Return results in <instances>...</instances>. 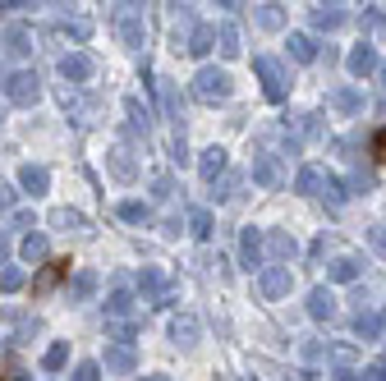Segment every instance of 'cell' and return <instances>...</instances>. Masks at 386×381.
Wrapping results in <instances>:
<instances>
[{
    "label": "cell",
    "instance_id": "1",
    "mask_svg": "<svg viewBox=\"0 0 386 381\" xmlns=\"http://www.w3.org/2000/svg\"><path fill=\"white\" fill-rule=\"evenodd\" d=\"M226 92H230V78L221 74V70H202L198 78H193V96L198 101H226Z\"/></svg>",
    "mask_w": 386,
    "mask_h": 381
},
{
    "label": "cell",
    "instance_id": "2",
    "mask_svg": "<svg viewBox=\"0 0 386 381\" xmlns=\"http://www.w3.org/2000/svg\"><path fill=\"white\" fill-rule=\"evenodd\" d=\"M5 96H9V106H33L37 96H42V87H37V74H28V70L9 74V83H5Z\"/></svg>",
    "mask_w": 386,
    "mask_h": 381
},
{
    "label": "cell",
    "instance_id": "3",
    "mask_svg": "<svg viewBox=\"0 0 386 381\" xmlns=\"http://www.w3.org/2000/svg\"><path fill=\"white\" fill-rule=\"evenodd\" d=\"M70 271H74V262H70V258H51V262L42 267V276L33 280V294H46V289H55L60 280H70Z\"/></svg>",
    "mask_w": 386,
    "mask_h": 381
},
{
    "label": "cell",
    "instance_id": "4",
    "mask_svg": "<svg viewBox=\"0 0 386 381\" xmlns=\"http://www.w3.org/2000/svg\"><path fill=\"white\" fill-rule=\"evenodd\" d=\"M92 70H96V65H92V55H88V51H70V55L60 60V74L70 78V83H88Z\"/></svg>",
    "mask_w": 386,
    "mask_h": 381
},
{
    "label": "cell",
    "instance_id": "5",
    "mask_svg": "<svg viewBox=\"0 0 386 381\" xmlns=\"http://www.w3.org/2000/svg\"><path fill=\"white\" fill-rule=\"evenodd\" d=\"M138 368V358H133V349L129 345H115V349H106V372H133Z\"/></svg>",
    "mask_w": 386,
    "mask_h": 381
},
{
    "label": "cell",
    "instance_id": "6",
    "mask_svg": "<svg viewBox=\"0 0 386 381\" xmlns=\"http://www.w3.org/2000/svg\"><path fill=\"white\" fill-rule=\"evenodd\" d=\"M18 184H23V189L37 198V193H46V189H51V175H46L42 165H23V170H18Z\"/></svg>",
    "mask_w": 386,
    "mask_h": 381
},
{
    "label": "cell",
    "instance_id": "7",
    "mask_svg": "<svg viewBox=\"0 0 386 381\" xmlns=\"http://www.w3.org/2000/svg\"><path fill=\"white\" fill-rule=\"evenodd\" d=\"M198 170H202V180H216V175L226 170V152H221V148L202 152V165H198Z\"/></svg>",
    "mask_w": 386,
    "mask_h": 381
},
{
    "label": "cell",
    "instance_id": "8",
    "mask_svg": "<svg viewBox=\"0 0 386 381\" xmlns=\"http://www.w3.org/2000/svg\"><path fill=\"white\" fill-rule=\"evenodd\" d=\"M18 258H23V262H46V239H42V234H28L23 248H18Z\"/></svg>",
    "mask_w": 386,
    "mask_h": 381
},
{
    "label": "cell",
    "instance_id": "9",
    "mask_svg": "<svg viewBox=\"0 0 386 381\" xmlns=\"http://www.w3.org/2000/svg\"><path fill=\"white\" fill-rule=\"evenodd\" d=\"M120 37H124V46H143V23L133 14H120Z\"/></svg>",
    "mask_w": 386,
    "mask_h": 381
},
{
    "label": "cell",
    "instance_id": "10",
    "mask_svg": "<svg viewBox=\"0 0 386 381\" xmlns=\"http://www.w3.org/2000/svg\"><path fill=\"white\" fill-rule=\"evenodd\" d=\"M5 42H9V51H14V55H28V51H33V37H28V28H9V33H5Z\"/></svg>",
    "mask_w": 386,
    "mask_h": 381
},
{
    "label": "cell",
    "instance_id": "11",
    "mask_svg": "<svg viewBox=\"0 0 386 381\" xmlns=\"http://www.w3.org/2000/svg\"><path fill=\"white\" fill-rule=\"evenodd\" d=\"M111 175H115V180H133V161H129V152H124V148L111 152Z\"/></svg>",
    "mask_w": 386,
    "mask_h": 381
},
{
    "label": "cell",
    "instance_id": "12",
    "mask_svg": "<svg viewBox=\"0 0 386 381\" xmlns=\"http://www.w3.org/2000/svg\"><path fill=\"white\" fill-rule=\"evenodd\" d=\"M211 42H216V33H211V28H193L189 51H193V55H207V51H211Z\"/></svg>",
    "mask_w": 386,
    "mask_h": 381
},
{
    "label": "cell",
    "instance_id": "13",
    "mask_svg": "<svg viewBox=\"0 0 386 381\" xmlns=\"http://www.w3.org/2000/svg\"><path fill=\"white\" fill-rule=\"evenodd\" d=\"M65 358H70V345H51V349L42 354V368H46V372H60Z\"/></svg>",
    "mask_w": 386,
    "mask_h": 381
},
{
    "label": "cell",
    "instance_id": "14",
    "mask_svg": "<svg viewBox=\"0 0 386 381\" xmlns=\"http://www.w3.org/2000/svg\"><path fill=\"white\" fill-rule=\"evenodd\" d=\"M170 336H175L180 345H193V336H198V321H193V317H175V326H170Z\"/></svg>",
    "mask_w": 386,
    "mask_h": 381
},
{
    "label": "cell",
    "instance_id": "15",
    "mask_svg": "<svg viewBox=\"0 0 386 381\" xmlns=\"http://www.w3.org/2000/svg\"><path fill=\"white\" fill-rule=\"evenodd\" d=\"M92 289H96V276H92V271H79V280H74V299H88Z\"/></svg>",
    "mask_w": 386,
    "mask_h": 381
},
{
    "label": "cell",
    "instance_id": "16",
    "mask_svg": "<svg viewBox=\"0 0 386 381\" xmlns=\"http://www.w3.org/2000/svg\"><path fill=\"white\" fill-rule=\"evenodd\" d=\"M189 226H193V234H198V239H207V234H211V216H207V211H193V216H189Z\"/></svg>",
    "mask_w": 386,
    "mask_h": 381
},
{
    "label": "cell",
    "instance_id": "17",
    "mask_svg": "<svg viewBox=\"0 0 386 381\" xmlns=\"http://www.w3.org/2000/svg\"><path fill=\"white\" fill-rule=\"evenodd\" d=\"M120 216L138 226V221H148V207H143V202H120Z\"/></svg>",
    "mask_w": 386,
    "mask_h": 381
},
{
    "label": "cell",
    "instance_id": "18",
    "mask_svg": "<svg viewBox=\"0 0 386 381\" xmlns=\"http://www.w3.org/2000/svg\"><path fill=\"white\" fill-rule=\"evenodd\" d=\"M51 226H83V216L70 211V207H60V211H51Z\"/></svg>",
    "mask_w": 386,
    "mask_h": 381
},
{
    "label": "cell",
    "instance_id": "19",
    "mask_svg": "<svg viewBox=\"0 0 386 381\" xmlns=\"http://www.w3.org/2000/svg\"><path fill=\"white\" fill-rule=\"evenodd\" d=\"M373 161H377V165H386V124H382L377 133H373Z\"/></svg>",
    "mask_w": 386,
    "mask_h": 381
},
{
    "label": "cell",
    "instance_id": "20",
    "mask_svg": "<svg viewBox=\"0 0 386 381\" xmlns=\"http://www.w3.org/2000/svg\"><path fill=\"white\" fill-rule=\"evenodd\" d=\"M258 70H263V78H267V96H281V83H276V70L267 60H258Z\"/></svg>",
    "mask_w": 386,
    "mask_h": 381
},
{
    "label": "cell",
    "instance_id": "21",
    "mask_svg": "<svg viewBox=\"0 0 386 381\" xmlns=\"http://www.w3.org/2000/svg\"><path fill=\"white\" fill-rule=\"evenodd\" d=\"M74 381H101V368H96V363H79V372H74Z\"/></svg>",
    "mask_w": 386,
    "mask_h": 381
},
{
    "label": "cell",
    "instance_id": "22",
    "mask_svg": "<svg viewBox=\"0 0 386 381\" xmlns=\"http://www.w3.org/2000/svg\"><path fill=\"white\" fill-rule=\"evenodd\" d=\"M235 42H239V37H235V28H221V51H226V55H235V51H239Z\"/></svg>",
    "mask_w": 386,
    "mask_h": 381
},
{
    "label": "cell",
    "instance_id": "23",
    "mask_svg": "<svg viewBox=\"0 0 386 381\" xmlns=\"http://www.w3.org/2000/svg\"><path fill=\"white\" fill-rule=\"evenodd\" d=\"M281 289H285V276H281V271H272V276H267V294H281Z\"/></svg>",
    "mask_w": 386,
    "mask_h": 381
},
{
    "label": "cell",
    "instance_id": "24",
    "mask_svg": "<svg viewBox=\"0 0 386 381\" xmlns=\"http://www.w3.org/2000/svg\"><path fill=\"white\" fill-rule=\"evenodd\" d=\"M0 381H23V372H18V363H5V368H0Z\"/></svg>",
    "mask_w": 386,
    "mask_h": 381
},
{
    "label": "cell",
    "instance_id": "25",
    "mask_svg": "<svg viewBox=\"0 0 386 381\" xmlns=\"http://www.w3.org/2000/svg\"><path fill=\"white\" fill-rule=\"evenodd\" d=\"M290 46H294V55H299V60H308V55H313V46H308L304 37H294V42H290Z\"/></svg>",
    "mask_w": 386,
    "mask_h": 381
},
{
    "label": "cell",
    "instance_id": "26",
    "mask_svg": "<svg viewBox=\"0 0 386 381\" xmlns=\"http://www.w3.org/2000/svg\"><path fill=\"white\" fill-rule=\"evenodd\" d=\"M0 285H5V289H18V285H23V276H18V271H5V276H0Z\"/></svg>",
    "mask_w": 386,
    "mask_h": 381
},
{
    "label": "cell",
    "instance_id": "27",
    "mask_svg": "<svg viewBox=\"0 0 386 381\" xmlns=\"http://www.w3.org/2000/svg\"><path fill=\"white\" fill-rule=\"evenodd\" d=\"M313 312H331V299H326V294H313Z\"/></svg>",
    "mask_w": 386,
    "mask_h": 381
},
{
    "label": "cell",
    "instance_id": "28",
    "mask_svg": "<svg viewBox=\"0 0 386 381\" xmlns=\"http://www.w3.org/2000/svg\"><path fill=\"white\" fill-rule=\"evenodd\" d=\"M9 202H14V198H9V184H0V211H5Z\"/></svg>",
    "mask_w": 386,
    "mask_h": 381
},
{
    "label": "cell",
    "instance_id": "29",
    "mask_svg": "<svg viewBox=\"0 0 386 381\" xmlns=\"http://www.w3.org/2000/svg\"><path fill=\"white\" fill-rule=\"evenodd\" d=\"M9 258V239H5V234H0V262H5Z\"/></svg>",
    "mask_w": 386,
    "mask_h": 381
}]
</instances>
